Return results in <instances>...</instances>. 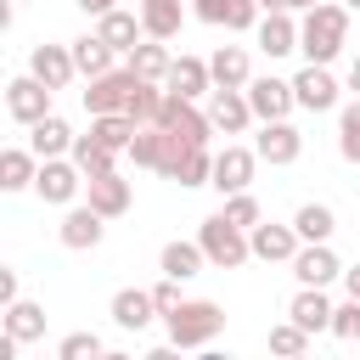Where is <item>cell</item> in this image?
<instances>
[{"label": "cell", "mask_w": 360, "mask_h": 360, "mask_svg": "<svg viewBox=\"0 0 360 360\" xmlns=\"http://www.w3.org/2000/svg\"><path fill=\"white\" fill-rule=\"evenodd\" d=\"M34 158H39L34 146H28V152H17V146H11V152H0V186H6V191L34 186V174H39V169H34Z\"/></svg>", "instance_id": "obj_34"}, {"label": "cell", "mask_w": 360, "mask_h": 360, "mask_svg": "<svg viewBox=\"0 0 360 360\" xmlns=\"http://www.w3.org/2000/svg\"><path fill=\"white\" fill-rule=\"evenodd\" d=\"M292 231H298L304 242H326V236L338 231V219H332V208H326V202H304V208L292 214Z\"/></svg>", "instance_id": "obj_35"}, {"label": "cell", "mask_w": 360, "mask_h": 360, "mask_svg": "<svg viewBox=\"0 0 360 360\" xmlns=\"http://www.w3.org/2000/svg\"><path fill=\"white\" fill-rule=\"evenodd\" d=\"M248 242H253V259H264V264H281V259H287V264H292V253H298L304 236H298L292 225H253Z\"/></svg>", "instance_id": "obj_13"}, {"label": "cell", "mask_w": 360, "mask_h": 360, "mask_svg": "<svg viewBox=\"0 0 360 360\" xmlns=\"http://www.w3.org/2000/svg\"><path fill=\"white\" fill-rule=\"evenodd\" d=\"M163 321H169V343H174V349H202V343H214V338H219L225 309H219V304H208V298H191V304L169 309Z\"/></svg>", "instance_id": "obj_2"}, {"label": "cell", "mask_w": 360, "mask_h": 360, "mask_svg": "<svg viewBox=\"0 0 360 360\" xmlns=\"http://www.w3.org/2000/svg\"><path fill=\"white\" fill-rule=\"evenodd\" d=\"M129 158H135L141 169H158V174L174 180V169H180V158H186V141H180L174 129H163V124H141L135 141H129Z\"/></svg>", "instance_id": "obj_3"}, {"label": "cell", "mask_w": 360, "mask_h": 360, "mask_svg": "<svg viewBox=\"0 0 360 360\" xmlns=\"http://www.w3.org/2000/svg\"><path fill=\"white\" fill-rule=\"evenodd\" d=\"M253 152H259L264 163H276V169H281V163H298V152H304V135H298L287 118H264V135L253 141Z\"/></svg>", "instance_id": "obj_8"}, {"label": "cell", "mask_w": 360, "mask_h": 360, "mask_svg": "<svg viewBox=\"0 0 360 360\" xmlns=\"http://www.w3.org/2000/svg\"><path fill=\"white\" fill-rule=\"evenodd\" d=\"M28 129H34V135H28V146H34L39 158H62V152H73V141H79L56 112H45V118H39V124H28Z\"/></svg>", "instance_id": "obj_21"}, {"label": "cell", "mask_w": 360, "mask_h": 360, "mask_svg": "<svg viewBox=\"0 0 360 360\" xmlns=\"http://www.w3.org/2000/svg\"><path fill=\"white\" fill-rule=\"evenodd\" d=\"M259 0H197V17L202 22H225V28H259Z\"/></svg>", "instance_id": "obj_17"}, {"label": "cell", "mask_w": 360, "mask_h": 360, "mask_svg": "<svg viewBox=\"0 0 360 360\" xmlns=\"http://www.w3.org/2000/svg\"><path fill=\"white\" fill-rule=\"evenodd\" d=\"M135 124H158V112H163V90L152 84V79H141L135 84V96H129V107H124Z\"/></svg>", "instance_id": "obj_36"}, {"label": "cell", "mask_w": 360, "mask_h": 360, "mask_svg": "<svg viewBox=\"0 0 360 360\" xmlns=\"http://www.w3.org/2000/svg\"><path fill=\"white\" fill-rule=\"evenodd\" d=\"M208 264V253H202V242H169L163 248V276H174V281H186V276H197Z\"/></svg>", "instance_id": "obj_29"}, {"label": "cell", "mask_w": 360, "mask_h": 360, "mask_svg": "<svg viewBox=\"0 0 360 360\" xmlns=\"http://www.w3.org/2000/svg\"><path fill=\"white\" fill-rule=\"evenodd\" d=\"M304 332H321V326H332V304H326V292L321 287H304L298 298H292V309H287Z\"/></svg>", "instance_id": "obj_28"}, {"label": "cell", "mask_w": 360, "mask_h": 360, "mask_svg": "<svg viewBox=\"0 0 360 360\" xmlns=\"http://www.w3.org/2000/svg\"><path fill=\"white\" fill-rule=\"evenodd\" d=\"M219 214H225V219H231V225H242V231H253V225H259V202H253V197H248V191H231V197H225V208H219Z\"/></svg>", "instance_id": "obj_40"}, {"label": "cell", "mask_w": 360, "mask_h": 360, "mask_svg": "<svg viewBox=\"0 0 360 360\" xmlns=\"http://www.w3.org/2000/svg\"><path fill=\"white\" fill-rule=\"evenodd\" d=\"M343 34H349V6H309V17L298 22V51L309 62H332L343 51Z\"/></svg>", "instance_id": "obj_1"}, {"label": "cell", "mask_w": 360, "mask_h": 360, "mask_svg": "<svg viewBox=\"0 0 360 360\" xmlns=\"http://www.w3.org/2000/svg\"><path fill=\"white\" fill-rule=\"evenodd\" d=\"M56 354H62V360H84V354L96 360V354H101V338H96V332H73V338H62Z\"/></svg>", "instance_id": "obj_42"}, {"label": "cell", "mask_w": 360, "mask_h": 360, "mask_svg": "<svg viewBox=\"0 0 360 360\" xmlns=\"http://www.w3.org/2000/svg\"><path fill=\"white\" fill-rule=\"evenodd\" d=\"M135 68H107V73H96L90 79V90H84V107H90V118L96 112H124L129 107V96H135Z\"/></svg>", "instance_id": "obj_5"}, {"label": "cell", "mask_w": 360, "mask_h": 360, "mask_svg": "<svg viewBox=\"0 0 360 360\" xmlns=\"http://www.w3.org/2000/svg\"><path fill=\"white\" fill-rule=\"evenodd\" d=\"M0 304H17V270H0Z\"/></svg>", "instance_id": "obj_44"}, {"label": "cell", "mask_w": 360, "mask_h": 360, "mask_svg": "<svg viewBox=\"0 0 360 360\" xmlns=\"http://www.w3.org/2000/svg\"><path fill=\"white\" fill-rule=\"evenodd\" d=\"M90 186V208L96 214H107V219H118V214H129V180L112 169V174H96V180H84Z\"/></svg>", "instance_id": "obj_18"}, {"label": "cell", "mask_w": 360, "mask_h": 360, "mask_svg": "<svg viewBox=\"0 0 360 360\" xmlns=\"http://www.w3.org/2000/svg\"><path fill=\"white\" fill-rule=\"evenodd\" d=\"M152 304H158V315H169V309H180L186 298H180V281L174 276H163L158 287H152Z\"/></svg>", "instance_id": "obj_43"}, {"label": "cell", "mask_w": 360, "mask_h": 360, "mask_svg": "<svg viewBox=\"0 0 360 360\" xmlns=\"http://www.w3.org/2000/svg\"><path fill=\"white\" fill-rule=\"evenodd\" d=\"M129 68H135V79L169 84V68H174V56H169V45H163V39H152V45H135V51H129Z\"/></svg>", "instance_id": "obj_24"}, {"label": "cell", "mask_w": 360, "mask_h": 360, "mask_svg": "<svg viewBox=\"0 0 360 360\" xmlns=\"http://www.w3.org/2000/svg\"><path fill=\"white\" fill-rule=\"evenodd\" d=\"M332 332H338L343 343H354V338H360V298H349V304H338V309H332Z\"/></svg>", "instance_id": "obj_41"}, {"label": "cell", "mask_w": 360, "mask_h": 360, "mask_svg": "<svg viewBox=\"0 0 360 360\" xmlns=\"http://www.w3.org/2000/svg\"><path fill=\"white\" fill-rule=\"evenodd\" d=\"M28 73L34 79H45L51 90H62L73 73H79V62H73V45L62 51V45H34V56H28Z\"/></svg>", "instance_id": "obj_15"}, {"label": "cell", "mask_w": 360, "mask_h": 360, "mask_svg": "<svg viewBox=\"0 0 360 360\" xmlns=\"http://www.w3.org/2000/svg\"><path fill=\"white\" fill-rule=\"evenodd\" d=\"M152 315H158V304H152V292H141V287H124V292L112 298V321H118L124 332H141Z\"/></svg>", "instance_id": "obj_23"}, {"label": "cell", "mask_w": 360, "mask_h": 360, "mask_svg": "<svg viewBox=\"0 0 360 360\" xmlns=\"http://www.w3.org/2000/svg\"><path fill=\"white\" fill-rule=\"evenodd\" d=\"M96 34H101L112 51H135V45H141V34H146V22L112 6V11H101V17H96Z\"/></svg>", "instance_id": "obj_19"}, {"label": "cell", "mask_w": 360, "mask_h": 360, "mask_svg": "<svg viewBox=\"0 0 360 360\" xmlns=\"http://www.w3.org/2000/svg\"><path fill=\"white\" fill-rule=\"evenodd\" d=\"M259 6H264V11H292L298 0H259Z\"/></svg>", "instance_id": "obj_47"}, {"label": "cell", "mask_w": 360, "mask_h": 360, "mask_svg": "<svg viewBox=\"0 0 360 360\" xmlns=\"http://www.w3.org/2000/svg\"><path fill=\"white\" fill-rule=\"evenodd\" d=\"M79 174H84L79 163H62V158H39V174H34V191H39L45 202H73V191L84 186Z\"/></svg>", "instance_id": "obj_9"}, {"label": "cell", "mask_w": 360, "mask_h": 360, "mask_svg": "<svg viewBox=\"0 0 360 360\" xmlns=\"http://www.w3.org/2000/svg\"><path fill=\"white\" fill-rule=\"evenodd\" d=\"M174 180H180V186H208V180H214V158H208V146H186Z\"/></svg>", "instance_id": "obj_37"}, {"label": "cell", "mask_w": 360, "mask_h": 360, "mask_svg": "<svg viewBox=\"0 0 360 360\" xmlns=\"http://www.w3.org/2000/svg\"><path fill=\"white\" fill-rule=\"evenodd\" d=\"M112 158H118V152H112V146H101L96 135H79V141H73V163L84 169V180H96V174H112Z\"/></svg>", "instance_id": "obj_33"}, {"label": "cell", "mask_w": 360, "mask_h": 360, "mask_svg": "<svg viewBox=\"0 0 360 360\" xmlns=\"http://www.w3.org/2000/svg\"><path fill=\"white\" fill-rule=\"evenodd\" d=\"M79 11H90V17H101V11H112V0H73Z\"/></svg>", "instance_id": "obj_45"}, {"label": "cell", "mask_w": 360, "mask_h": 360, "mask_svg": "<svg viewBox=\"0 0 360 360\" xmlns=\"http://www.w3.org/2000/svg\"><path fill=\"white\" fill-rule=\"evenodd\" d=\"M141 22L152 39H174L180 34V0H141Z\"/></svg>", "instance_id": "obj_31"}, {"label": "cell", "mask_w": 360, "mask_h": 360, "mask_svg": "<svg viewBox=\"0 0 360 360\" xmlns=\"http://www.w3.org/2000/svg\"><path fill=\"white\" fill-rule=\"evenodd\" d=\"M343 6H349V11H360V0H343Z\"/></svg>", "instance_id": "obj_49"}, {"label": "cell", "mask_w": 360, "mask_h": 360, "mask_svg": "<svg viewBox=\"0 0 360 360\" xmlns=\"http://www.w3.org/2000/svg\"><path fill=\"white\" fill-rule=\"evenodd\" d=\"M338 152H343L349 163H360V101H349V107H343V124H338Z\"/></svg>", "instance_id": "obj_38"}, {"label": "cell", "mask_w": 360, "mask_h": 360, "mask_svg": "<svg viewBox=\"0 0 360 360\" xmlns=\"http://www.w3.org/2000/svg\"><path fill=\"white\" fill-rule=\"evenodd\" d=\"M298 6H304V11H309V6H321V0H298Z\"/></svg>", "instance_id": "obj_50"}, {"label": "cell", "mask_w": 360, "mask_h": 360, "mask_svg": "<svg viewBox=\"0 0 360 360\" xmlns=\"http://www.w3.org/2000/svg\"><path fill=\"white\" fill-rule=\"evenodd\" d=\"M343 287H349V298H360V264H354V270H343Z\"/></svg>", "instance_id": "obj_46"}, {"label": "cell", "mask_w": 360, "mask_h": 360, "mask_svg": "<svg viewBox=\"0 0 360 360\" xmlns=\"http://www.w3.org/2000/svg\"><path fill=\"white\" fill-rule=\"evenodd\" d=\"M248 101H253V118H287L298 107L287 79H248Z\"/></svg>", "instance_id": "obj_11"}, {"label": "cell", "mask_w": 360, "mask_h": 360, "mask_svg": "<svg viewBox=\"0 0 360 360\" xmlns=\"http://www.w3.org/2000/svg\"><path fill=\"white\" fill-rule=\"evenodd\" d=\"M208 118H214V129H225V135H242L248 129V118H253V101L242 96V90H214V101H208Z\"/></svg>", "instance_id": "obj_16"}, {"label": "cell", "mask_w": 360, "mask_h": 360, "mask_svg": "<svg viewBox=\"0 0 360 360\" xmlns=\"http://www.w3.org/2000/svg\"><path fill=\"white\" fill-rule=\"evenodd\" d=\"M208 84H214V68H208V62H197V56H174V68H169V90H174V96H191V101H197Z\"/></svg>", "instance_id": "obj_22"}, {"label": "cell", "mask_w": 360, "mask_h": 360, "mask_svg": "<svg viewBox=\"0 0 360 360\" xmlns=\"http://www.w3.org/2000/svg\"><path fill=\"white\" fill-rule=\"evenodd\" d=\"M253 163H259V152H248V146H225V152L214 158V180H208V186H219L225 197H231V191H248Z\"/></svg>", "instance_id": "obj_12"}, {"label": "cell", "mask_w": 360, "mask_h": 360, "mask_svg": "<svg viewBox=\"0 0 360 360\" xmlns=\"http://www.w3.org/2000/svg\"><path fill=\"white\" fill-rule=\"evenodd\" d=\"M135 129H141V124H135L129 112H96V118H90V135H96L101 146H112V152H129Z\"/></svg>", "instance_id": "obj_26"}, {"label": "cell", "mask_w": 360, "mask_h": 360, "mask_svg": "<svg viewBox=\"0 0 360 360\" xmlns=\"http://www.w3.org/2000/svg\"><path fill=\"white\" fill-rule=\"evenodd\" d=\"M197 242H202L208 264H219V270H236V264H248V253H253L248 231H242V225H231L225 214H208V219H202V231H197Z\"/></svg>", "instance_id": "obj_4"}, {"label": "cell", "mask_w": 360, "mask_h": 360, "mask_svg": "<svg viewBox=\"0 0 360 360\" xmlns=\"http://www.w3.org/2000/svg\"><path fill=\"white\" fill-rule=\"evenodd\" d=\"M6 112H11L17 124H39V118L51 112V84L34 79V73H28V79H11V84H6Z\"/></svg>", "instance_id": "obj_7"}, {"label": "cell", "mask_w": 360, "mask_h": 360, "mask_svg": "<svg viewBox=\"0 0 360 360\" xmlns=\"http://www.w3.org/2000/svg\"><path fill=\"white\" fill-rule=\"evenodd\" d=\"M101 219H107V214H96V208H68V219H62V242H68V248H96L101 231H107Z\"/></svg>", "instance_id": "obj_27"}, {"label": "cell", "mask_w": 360, "mask_h": 360, "mask_svg": "<svg viewBox=\"0 0 360 360\" xmlns=\"http://www.w3.org/2000/svg\"><path fill=\"white\" fill-rule=\"evenodd\" d=\"M292 96H298V107L326 112V107H338V79L326 73V62H309V68L292 79Z\"/></svg>", "instance_id": "obj_10"}, {"label": "cell", "mask_w": 360, "mask_h": 360, "mask_svg": "<svg viewBox=\"0 0 360 360\" xmlns=\"http://www.w3.org/2000/svg\"><path fill=\"white\" fill-rule=\"evenodd\" d=\"M6 332L17 338V343H34V338H45V309L39 304H6Z\"/></svg>", "instance_id": "obj_30"}, {"label": "cell", "mask_w": 360, "mask_h": 360, "mask_svg": "<svg viewBox=\"0 0 360 360\" xmlns=\"http://www.w3.org/2000/svg\"><path fill=\"white\" fill-rule=\"evenodd\" d=\"M292 276H298L304 287H326L332 276H343V264H338V253H332L326 242H309V248L292 253Z\"/></svg>", "instance_id": "obj_14"}, {"label": "cell", "mask_w": 360, "mask_h": 360, "mask_svg": "<svg viewBox=\"0 0 360 360\" xmlns=\"http://www.w3.org/2000/svg\"><path fill=\"white\" fill-rule=\"evenodd\" d=\"M349 84H354V90H360V56H354V62H349Z\"/></svg>", "instance_id": "obj_48"}, {"label": "cell", "mask_w": 360, "mask_h": 360, "mask_svg": "<svg viewBox=\"0 0 360 360\" xmlns=\"http://www.w3.org/2000/svg\"><path fill=\"white\" fill-rule=\"evenodd\" d=\"M208 68H214V84H225V90H242L253 73H248V51L242 45H219L214 56H208Z\"/></svg>", "instance_id": "obj_25"}, {"label": "cell", "mask_w": 360, "mask_h": 360, "mask_svg": "<svg viewBox=\"0 0 360 360\" xmlns=\"http://www.w3.org/2000/svg\"><path fill=\"white\" fill-rule=\"evenodd\" d=\"M158 124H163V129H174L186 146H208V135H214V118H208V112H197V107H191V96H174V90L163 96Z\"/></svg>", "instance_id": "obj_6"}, {"label": "cell", "mask_w": 360, "mask_h": 360, "mask_svg": "<svg viewBox=\"0 0 360 360\" xmlns=\"http://www.w3.org/2000/svg\"><path fill=\"white\" fill-rule=\"evenodd\" d=\"M73 62H79L84 79H96V73L112 68V45H107L101 34H84V39H73Z\"/></svg>", "instance_id": "obj_32"}, {"label": "cell", "mask_w": 360, "mask_h": 360, "mask_svg": "<svg viewBox=\"0 0 360 360\" xmlns=\"http://www.w3.org/2000/svg\"><path fill=\"white\" fill-rule=\"evenodd\" d=\"M259 51H264V56L298 51V22H292L287 11H264V17H259Z\"/></svg>", "instance_id": "obj_20"}, {"label": "cell", "mask_w": 360, "mask_h": 360, "mask_svg": "<svg viewBox=\"0 0 360 360\" xmlns=\"http://www.w3.org/2000/svg\"><path fill=\"white\" fill-rule=\"evenodd\" d=\"M309 349V332L298 326V321H287V326H270V354H304Z\"/></svg>", "instance_id": "obj_39"}]
</instances>
